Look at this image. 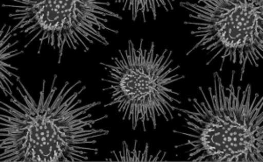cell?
<instances>
[{"instance_id":"cell-1","label":"cell","mask_w":263,"mask_h":162,"mask_svg":"<svg viewBox=\"0 0 263 162\" xmlns=\"http://www.w3.org/2000/svg\"><path fill=\"white\" fill-rule=\"evenodd\" d=\"M20 86L16 87L21 100L12 90L1 85L4 93L10 96L9 102H0V161L1 162H82L88 161V153H99V148L90 147L98 138L110 131L94 128L98 122L107 118L108 114L92 118L90 110L102 102L83 105L78 98L86 90L82 84L64 82L57 87L58 75H54L48 93L47 81L42 80L38 100L33 98L18 75H14Z\"/></svg>"},{"instance_id":"cell-2","label":"cell","mask_w":263,"mask_h":162,"mask_svg":"<svg viewBox=\"0 0 263 162\" xmlns=\"http://www.w3.org/2000/svg\"><path fill=\"white\" fill-rule=\"evenodd\" d=\"M235 75L233 69L226 87L216 71L208 94L198 87L203 100L189 99L194 111L177 107L185 115L182 127L190 132L173 130V133L190 138L175 148L192 146L190 161H263V97L258 92L253 95L251 84L235 87Z\"/></svg>"},{"instance_id":"cell-3","label":"cell","mask_w":263,"mask_h":162,"mask_svg":"<svg viewBox=\"0 0 263 162\" xmlns=\"http://www.w3.org/2000/svg\"><path fill=\"white\" fill-rule=\"evenodd\" d=\"M118 53V56L111 58V63H99L107 71V77L100 80L110 84L103 89L110 90L111 96L104 107L117 105L122 120L127 119L133 131L141 123L143 132H147L146 125L150 121L153 129H157V117H162L167 122L173 120V112L177 111L173 104L182 102L175 97L180 96L179 92L168 85L185 79V75L176 73L180 65L172 66L173 51L165 48L162 53H156L155 42L145 48L144 39H141L139 48L128 39L127 48L119 49Z\"/></svg>"},{"instance_id":"cell-4","label":"cell","mask_w":263,"mask_h":162,"mask_svg":"<svg viewBox=\"0 0 263 162\" xmlns=\"http://www.w3.org/2000/svg\"><path fill=\"white\" fill-rule=\"evenodd\" d=\"M180 6L189 12L184 25L196 27L191 34L198 39L186 53L188 56L198 48L213 54L206 66L220 56L219 71L229 58L240 65L239 82H242L248 63L259 68L263 59L262 0H200L197 3L181 2Z\"/></svg>"},{"instance_id":"cell-5","label":"cell","mask_w":263,"mask_h":162,"mask_svg":"<svg viewBox=\"0 0 263 162\" xmlns=\"http://www.w3.org/2000/svg\"><path fill=\"white\" fill-rule=\"evenodd\" d=\"M20 5H6L3 7L13 8L14 12L10 13L9 18L18 21L12 27V36L18 33H26L25 38L34 33L33 38L24 46L28 48L31 43L39 38L40 46L37 54L45 40L52 48H58V60L62 63L64 47L78 50L84 48V53L90 50V45L99 42L101 45H110L102 30L119 33V30L106 26L109 18H123L119 13L105 8L111 6L109 2H99L94 0H14Z\"/></svg>"},{"instance_id":"cell-6","label":"cell","mask_w":263,"mask_h":162,"mask_svg":"<svg viewBox=\"0 0 263 162\" xmlns=\"http://www.w3.org/2000/svg\"><path fill=\"white\" fill-rule=\"evenodd\" d=\"M138 143L137 139L135 140V149L134 151L129 150L128 146L126 144V141H123V151H120L117 153L116 151H111V154H114L116 158V161H153L152 159L149 158H154L156 161H159L161 159H159V154L161 153L162 151H159L158 155L156 156H147L148 153V144H146V148L144 153H141V151H136V144Z\"/></svg>"}]
</instances>
